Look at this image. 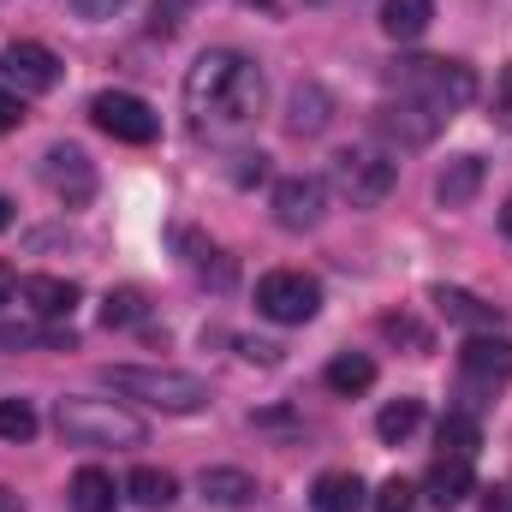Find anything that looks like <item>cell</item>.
Masks as SVG:
<instances>
[{"instance_id":"obj_31","label":"cell","mask_w":512,"mask_h":512,"mask_svg":"<svg viewBox=\"0 0 512 512\" xmlns=\"http://www.w3.org/2000/svg\"><path fill=\"white\" fill-rule=\"evenodd\" d=\"M18 126H24V96L18 90H0V137L18 131Z\"/></svg>"},{"instance_id":"obj_18","label":"cell","mask_w":512,"mask_h":512,"mask_svg":"<svg viewBox=\"0 0 512 512\" xmlns=\"http://www.w3.org/2000/svg\"><path fill=\"white\" fill-rule=\"evenodd\" d=\"M435 310H441L447 322H459V328H477V334L501 328V310L483 304L477 292H459V286H435Z\"/></svg>"},{"instance_id":"obj_10","label":"cell","mask_w":512,"mask_h":512,"mask_svg":"<svg viewBox=\"0 0 512 512\" xmlns=\"http://www.w3.org/2000/svg\"><path fill=\"white\" fill-rule=\"evenodd\" d=\"M447 126L435 108H423V102H411V96H387L382 108H376V131H382L387 143H399V149H423V143H435V131Z\"/></svg>"},{"instance_id":"obj_20","label":"cell","mask_w":512,"mask_h":512,"mask_svg":"<svg viewBox=\"0 0 512 512\" xmlns=\"http://www.w3.org/2000/svg\"><path fill=\"white\" fill-rule=\"evenodd\" d=\"M66 501H72V512H114L120 489H114V477H108L102 465H84V471L66 483Z\"/></svg>"},{"instance_id":"obj_30","label":"cell","mask_w":512,"mask_h":512,"mask_svg":"<svg viewBox=\"0 0 512 512\" xmlns=\"http://www.w3.org/2000/svg\"><path fill=\"white\" fill-rule=\"evenodd\" d=\"M382 334L387 340H405L411 352H429V328H417L411 316H382Z\"/></svg>"},{"instance_id":"obj_4","label":"cell","mask_w":512,"mask_h":512,"mask_svg":"<svg viewBox=\"0 0 512 512\" xmlns=\"http://www.w3.org/2000/svg\"><path fill=\"white\" fill-rule=\"evenodd\" d=\"M108 387L126 393L137 405H155L167 417H191L209 405V382L191 376V370H167V364H114L108 370Z\"/></svg>"},{"instance_id":"obj_38","label":"cell","mask_w":512,"mask_h":512,"mask_svg":"<svg viewBox=\"0 0 512 512\" xmlns=\"http://www.w3.org/2000/svg\"><path fill=\"white\" fill-rule=\"evenodd\" d=\"M501 227H507V239H512V197L501 203Z\"/></svg>"},{"instance_id":"obj_3","label":"cell","mask_w":512,"mask_h":512,"mask_svg":"<svg viewBox=\"0 0 512 512\" xmlns=\"http://www.w3.org/2000/svg\"><path fill=\"white\" fill-rule=\"evenodd\" d=\"M54 429L72 447H143V417L126 411L120 399H90V393H66L54 405Z\"/></svg>"},{"instance_id":"obj_32","label":"cell","mask_w":512,"mask_h":512,"mask_svg":"<svg viewBox=\"0 0 512 512\" xmlns=\"http://www.w3.org/2000/svg\"><path fill=\"white\" fill-rule=\"evenodd\" d=\"M495 120L512 131V66L501 72V84H495Z\"/></svg>"},{"instance_id":"obj_12","label":"cell","mask_w":512,"mask_h":512,"mask_svg":"<svg viewBox=\"0 0 512 512\" xmlns=\"http://www.w3.org/2000/svg\"><path fill=\"white\" fill-rule=\"evenodd\" d=\"M280 126L292 131V137H322V131L334 126V96L322 90V84H292V96H286V120Z\"/></svg>"},{"instance_id":"obj_33","label":"cell","mask_w":512,"mask_h":512,"mask_svg":"<svg viewBox=\"0 0 512 512\" xmlns=\"http://www.w3.org/2000/svg\"><path fill=\"white\" fill-rule=\"evenodd\" d=\"M239 352H245L251 364H280V346H274V340H239Z\"/></svg>"},{"instance_id":"obj_35","label":"cell","mask_w":512,"mask_h":512,"mask_svg":"<svg viewBox=\"0 0 512 512\" xmlns=\"http://www.w3.org/2000/svg\"><path fill=\"white\" fill-rule=\"evenodd\" d=\"M483 512H512V489L489 483V489H483Z\"/></svg>"},{"instance_id":"obj_5","label":"cell","mask_w":512,"mask_h":512,"mask_svg":"<svg viewBox=\"0 0 512 512\" xmlns=\"http://www.w3.org/2000/svg\"><path fill=\"white\" fill-rule=\"evenodd\" d=\"M328 179H334V191H340L352 209H376V203L393 197V185H399V161H393L387 149L352 143V149H340V155L328 161Z\"/></svg>"},{"instance_id":"obj_8","label":"cell","mask_w":512,"mask_h":512,"mask_svg":"<svg viewBox=\"0 0 512 512\" xmlns=\"http://www.w3.org/2000/svg\"><path fill=\"white\" fill-rule=\"evenodd\" d=\"M42 185H48L66 209H78V203L96 197V167H90V155H84L78 143H54V149L42 155Z\"/></svg>"},{"instance_id":"obj_34","label":"cell","mask_w":512,"mask_h":512,"mask_svg":"<svg viewBox=\"0 0 512 512\" xmlns=\"http://www.w3.org/2000/svg\"><path fill=\"white\" fill-rule=\"evenodd\" d=\"M72 6H78V18H114L126 0H72Z\"/></svg>"},{"instance_id":"obj_25","label":"cell","mask_w":512,"mask_h":512,"mask_svg":"<svg viewBox=\"0 0 512 512\" xmlns=\"http://www.w3.org/2000/svg\"><path fill=\"white\" fill-rule=\"evenodd\" d=\"M30 346H72V328H42V322H0V352H30Z\"/></svg>"},{"instance_id":"obj_16","label":"cell","mask_w":512,"mask_h":512,"mask_svg":"<svg viewBox=\"0 0 512 512\" xmlns=\"http://www.w3.org/2000/svg\"><path fill=\"white\" fill-rule=\"evenodd\" d=\"M483 173H489L483 155H459V161H447L441 179H435V203H441V209H465V203L483 191Z\"/></svg>"},{"instance_id":"obj_27","label":"cell","mask_w":512,"mask_h":512,"mask_svg":"<svg viewBox=\"0 0 512 512\" xmlns=\"http://www.w3.org/2000/svg\"><path fill=\"white\" fill-rule=\"evenodd\" d=\"M36 435V405L30 399H0V441H30Z\"/></svg>"},{"instance_id":"obj_37","label":"cell","mask_w":512,"mask_h":512,"mask_svg":"<svg viewBox=\"0 0 512 512\" xmlns=\"http://www.w3.org/2000/svg\"><path fill=\"white\" fill-rule=\"evenodd\" d=\"M6 227H12V203L0 197V233H6Z\"/></svg>"},{"instance_id":"obj_23","label":"cell","mask_w":512,"mask_h":512,"mask_svg":"<svg viewBox=\"0 0 512 512\" xmlns=\"http://www.w3.org/2000/svg\"><path fill=\"white\" fill-rule=\"evenodd\" d=\"M126 495H131L143 512H167V507H173V495H179V483H173V471L137 465V471L126 477Z\"/></svg>"},{"instance_id":"obj_15","label":"cell","mask_w":512,"mask_h":512,"mask_svg":"<svg viewBox=\"0 0 512 512\" xmlns=\"http://www.w3.org/2000/svg\"><path fill=\"white\" fill-rule=\"evenodd\" d=\"M423 495L435 501V507L447 512V507H459V501H471L477 495V471H471V459H435L429 465V477H423Z\"/></svg>"},{"instance_id":"obj_2","label":"cell","mask_w":512,"mask_h":512,"mask_svg":"<svg viewBox=\"0 0 512 512\" xmlns=\"http://www.w3.org/2000/svg\"><path fill=\"white\" fill-rule=\"evenodd\" d=\"M387 90L393 96H411L423 108H435L441 120H453L459 108L477 102V72L465 60H435V54H411V60H393L387 66Z\"/></svg>"},{"instance_id":"obj_1","label":"cell","mask_w":512,"mask_h":512,"mask_svg":"<svg viewBox=\"0 0 512 512\" xmlns=\"http://www.w3.org/2000/svg\"><path fill=\"white\" fill-rule=\"evenodd\" d=\"M268 102V78L251 54L239 48H209L185 72V114L197 137H239Z\"/></svg>"},{"instance_id":"obj_14","label":"cell","mask_w":512,"mask_h":512,"mask_svg":"<svg viewBox=\"0 0 512 512\" xmlns=\"http://www.w3.org/2000/svg\"><path fill=\"white\" fill-rule=\"evenodd\" d=\"M18 298H24L42 322H66L72 304H78V286L60 280V274H24V280H18Z\"/></svg>"},{"instance_id":"obj_29","label":"cell","mask_w":512,"mask_h":512,"mask_svg":"<svg viewBox=\"0 0 512 512\" xmlns=\"http://www.w3.org/2000/svg\"><path fill=\"white\" fill-rule=\"evenodd\" d=\"M376 512H417V489L405 477H387L382 495H376Z\"/></svg>"},{"instance_id":"obj_17","label":"cell","mask_w":512,"mask_h":512,"mask_svg":"<svg viewBox=\"0 0 512 512\" xmlns=\"http://www.w3.org/2000/svg\"><path fill=\"white\" fill-rule=\"evenodd\" d=\"M197 489H203L209 507H251L256 501V477L239 471V465H209V471L197 477Z\"/></svg>"},{"instance_id":"obj_22","label":"cell","mask_w":512,"mask_h":512,"mask_svg":"<svg viewBox=\"0 0 512 512\" xmlns=\"http://www.w3.org/2000/svg\"><path fill=\"white\" fill-rule=\"evenodd\" d=\"M435 18V0H382V30L393 42H417Z\"/></svg>"},{"instance_id":"obj_36","label":"cell","mask_w":512,"mask_h":512,"mask_svg":"<svg viewBox=\"0 0 512 512\" xmlns=\"http://www.w3.org/2000/svg\"><path fill=\"white\" fill-rule=\"evenodd\" d=\"M12 298H18V274H12V268H6V262H0V310H6V304H12Z\"/></svg>"},{"instance_id":"obj_13","label":"cell","mask_w":512,"mask_h":512,"mask_svg":"<svg viewBox=\"0 0 512 512\" xmlns=\"http://www.w3.org/2000/svg\"><path fill=\"white\" fill-rule=\"evenodd\" d=\"M459 364H465V376L471 382H512V340L507 334H471L465 346H459Z\"/></svg>"},{"instance_id":"obj_9","label":"cell","mask_w":512,"mask_h":512,"mask_svg":"<svg viewBox=\"0 0 512 512\" xmlns=\"http://www.w3.org/2000/svg\"><path fill=\"white\" fill-rule=\"evenodd\" d=\"M0 72H6V90L42 96V90L60 84V54H54L48 42H12V48L0 54Z\"/></svg>"},{"instance_id":"obj_21","label":"cell","mask_w":512,"mask_h":512,"mask_svg":"<svg viewBox=\"0 0 512 512\" xmlns=\"http://www.w3.org/2000/svg\"><path fill=\"white\" fill-rule=\"evenodd\" d=\"M322 382H328V393H340V399H358V393L376 387V358H364V352H340V358L322 370Z\"/></svg>"},{"instance_id":"obj_24","label":"cell","mask_w":512,"mask_h":512,"mask_svg":"<svg viewBox=\"0 0 512 512\" xmlns=\"http://www.w3.org/2000/svg\"><path fill=\"white\" fill-rule=\"evenodd\" d=\"M435 441H441L447 459H477V447H483V423H477L471 411H447L441 429H435Z\"/></svg>"},{"instance_id":"obj_11","label":"cell","mask_w":512,"mask_h":512,"mask_svg":"<svg viewBox=\"0 0 512 512\" xmlns=\"http://www.w3.org/2000/svg\"><path fill=\"white\" fill-rule=\"evenodd\" d=\"M322 209H328V185H322L316 173H292V179H280V185H274V221H280L286 233L316 227V221H322Z\"/></svg>"},{"instance_id":"obj_7","label":"cell","mask_w":512,"mask_h":512,"mask_svg":"<svg viewBox=\"0 0 512 512\" xmlns=\"http://www.w3.org/2000/svg\"><path fill=\"white\" fill-rule=\"evenodd\" d=\"M90 120L108 137H120V143H155V131H161V114L143 96H131V90H102L90 102Z\"/></svg>"},{"instance_id":"obj_6","label":"cell","mask_w":512,"mask_h":512,"mask_svg":"<svg viewBox=\"0 0 512 512\" xmlns=\"http://www.w3.org/2000/svg\"><path fill=\"white\" fill-rule=\"evenodd\" d=\"M256 310L280 328H304L322 310V280L304 274V268H274V274L256 280Z\"/></svg>"},{"instance_id":"obj_19","label":"cell","mask_w":512,"mask_h":512,"mask_svg":"<svg viewBox=\"0 0 512 512\" xmlns=\"http://www.w3.org/2000/svg\"><path fill=\"white\" fill-rule=\"evenodd\" d=\"M310 507L316 512H364V483H358V471H322L316 489H310Z\"/></svg>"},{"instance_id":"obj_26","label":"cell","mask_w":512,"mask_h":512,"mask_svg":"<svg viewBox=\"0 0 512 512\" xmlns=\"http://www.w3.org/2000/svg\"><path fill=\"white\" fill-rule=\"evenodd\" d=\"M417 423H423V399H393V405H382V417H376V435H382L387 447H399V441L417 435Z\"/></svg>"},{"instance_id":"obj_28","label":"cell","mask_w":512,"mask_h":512,"mask_svg":"<svg viewBox=\"0 0 512 512\" xmlns=\"http://www.w3.org/2000/svg\"><path fill=\"white\" fill-rule=\"evenodd\" d=\"M102 322H108V328H131V322H143V292H137V286L108 292V298H102Z\"/></svg>"}]
</instances>
